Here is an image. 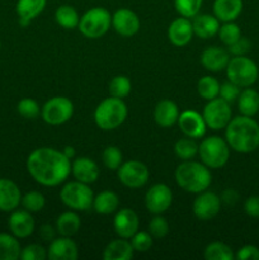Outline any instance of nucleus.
Segmentation results:
<instances>
[{"instance_id":"nucleus-51","label":"nucleus","mask_w":259,"mask_h":260,"mask_svg":"<svg viewBox=\"0 0 259 260\" xmlns=\"http://www.w3.org/2000/svg\"><path fill=\"white\" fill-rule=\"evenodd\" d=\"M63 155H65L66 157H68V159H73L74 156H75V149H74V147H71V146H66L65 149H63Z\"/></svg>"},{"instance_id":"nucleus-45","label":"nucleus","mask_w":259,"mask_h":260,"mask_svg":"<svg viewBox=\"0 0 259 260\" xmlns=\"http://www.w3.org/2000/svg\"><path fill=\"white\" fill-rule=\"evenodd\" d=\"M240 91V86L231 83V81H228V83H223L222 85H220V94L218 95L228 103H233V102L238 101Z\"/></svg>"},{"instance_id":"nucleus-3","label":"nucleus","mask_w":259,"mask_h":260,"mask_svg":"<svg viewBox=\"0 0 259 260\" xmlns=\"http://www.w3.org/2000/svg\"><path fill=\"white\" fill-rule=\"evenodd\" d=\"M175 182L188 193L205 192L212 182L210 168L198 161L185 160L175 169Z\"/></svg>"},{"instance_id":"nucleus-34","label":"nucleus","mask_w":259,"mask_h":260,"mask_svg":"<svg viewBox=\"0 0 259 260\" xmlns=\"http://www.w3.org/2000/svg\"><path fill=\"white\" fill-rule=\"evenodd\" d=\"M197 90L201 98L211 101V99L217 98L220 94V83L217 81V79L212 78V76H203L198 80Z\"/></svg>"},{"instance_id":"nucleus-16","label":"nucleus","mask_w":259,"mask_h":260,"mask_svg":"<svg viewBox=\"0 0 259 260\" xmlns=\"http://www.w3.org/2000/svg\"><path fill=\"white\" fill-rule=\"evenodd\" d=\"M178 124L183 134L190 139H201L206 134V122L203 116L196 111H184L178 117Z\"/></svg>"},{"instance_id":"nucleus-30","label":"nucleus","mask_w":259,"mask_h":260,"mask_svg":"<svg viewBox=\"0 0 259 260\" xmlns=\"http://www.w3.org/2000/svg\"><path fill=\"white\" fill-rule=\"evenodd\" d=\"M80 225V217H79L78 213L73 212V211H68V212L61 213L57 220H56V231L61 236L71 238V236L78 233Z\"/></svg>"},{"instance_id":"nucleus-19","label":"nucleus","mask_w":259,"mask_h":260,"mask_svg":"<svg viewBox=\"0 0 259 260\" xmlns=\"http://www.w3.org/2000/svg\"><path fill=\"white\" fill-rule=\"evenodd\" d=\"M8 225H9L13 235L19 239L28 238L32 235L33 230H35V220L27 210L14 211L10 215Z\"/></svg>"},{"instance_id":"nucleus-27","label":"nucleus","mask_w":259,"mask_h":260,"mask_svg":"<svg viewBox=\"0 0 259 260\" xmlns=\"http://www.w3.org/2000/svg\"><path fill=\"white\" fill-rule=\"evenodd\" d=\"M134 248L131 241L121 238L111 241L103 250L104 260H130L134 256Z\"/></svg>"},{"instance_id":"nucleus-42","label":"nucleus","mask_w":259,"mask_h":260,"mask_svg":"<svg viewBox=\"0 0 259 260\" xmlns=\"http://www.w3.org/2000/svg\"><path fill=\"white\" fill-rule=\"evenodd\" d=\"M131 245L135 251L145 253L152 246V236L146 231H137L131 238Z\"/></svg>"},{"instance_id":"nucleus-41","label":"nucleus","mask_w":259,"mask_h":260,"mask_svg":"<svg viewBox=\"0 0 259 260\" xmlns=\"http://www.w3.org/2000/svg\"><path fill=\"white\" fill-rule=\"evenodd\" d=\"M18 113L27 119H35L41 114V108L35 99L24 98L18 103Z\"/></svg>"},{"instance_id":"nucleus-38","label":"nucleus","mask_w":259,"mask_h":260,"mask_svg":"<svg viewBox=\"0 0 259 260\" xmlns=\"http://www.w3.org/2000/svg\"><path fill=\"white\" fill-rule=\"evenodd\" d=\"M203 0H174L175 10L180 14V17L193 18L198 14Z\"/></svg>"},{"instance_id":"nucleus-28","label":"nucleus","mask_w":259,"mask_h":260,"mask_svg":"<svg viewBox=\"0 0 259 260\" xmlns=\"http://www.w3.org/2000/svg\"><path fill=\"white\" fill-rule=\"evenodd\" d=\"M238 108L243 116L254 117L259 112V93L253 88H245L238 98Z\"/></svg>"},{"instance_id":"nucleus-15","label":"nucleus","mask_w":259,"mask_h":260,"mask_svg":"<svg viewBox=\"0 0 259 260\" xmlns=\"http://www.w3.org/2000/svg\"><path fill=\"white\" fill-rule=\"evenodd\" d=\"M139 216L131 208H122L114 216L113 228L119 238L131 239L139 231Z\"/></svg>"},{"instance_id":"nucleus-6","label":"nucleus","mask_w":259,"mask_h":260,"mask_svg":"<svg viewBox=\"0 0 259 260\" xmlns=\"http://www.w3.org/2000/svg\"><path fill=\"white\" fill-rule=\"evenodd\" d=\"M226 76L229 81L240 88H249L258 80L259 68L251 58L245 56H234L226 66Z\"/></svg>"},{"instance_id":"nucleus-25","label":"nucleus","mask_w":259,"mask_h":260,"mask_svg":"<svg viewBox=\"0 0 259 260\" xmlns=\"http://www.w3.org/2000/svg\"><path fill=\"white\" fill-rule=\"evenodd\" d=\"M243 12V0H215L213 14L221 22H234Z\"/></svg>"},{"instance_id":"nucleus-17","label":"nucleus","mask_w":259,"mask_h":260,"mask_svg":"<svg viewBox=\"0 0 259 260\" xmlns=\"http://www.w3.org/2000/svg\"><path fill=\"white\" fill-rule=\"evenodd\" d=\"M78 255V246L69 236L53 239L48 246L47 256L50 260H76Z\"/></svg>"},{"instance_id":"nucleus-26","label":"nucleus","mask_w":259,"mask_h":260,"mask_svg":"<svg viewBox=\"0 0 259 260\" xmlns=\"http://www.w3.org/2000/svg\"><path fill=\"white\" fill-rule=\"evenodd\" d=\"M46 0H18L17 13L19 15V24L28 27L36 17L43 12Z\"/></svg>"},{"instance_id":"nucleus-36","label":"nucleus","mask_w":259,"mask_h":260,"mask_svg":"<svg viewBox=\"0 0 259 260\" xmlns=\"http://www.w3.org/2000/svg\"><path fill=\"white\" fill-rule=\"evenodd\" d=\"M108 90L109 94H111L112 96H114V98L123 99L126 98L130 94V91H131V81H130V79L127 78V76H114L111 80V83H109Z\"/></svg>"},{"instance_id":"nucleus-9","label":"nucleus","mask_w":259,"mask_h":260,"mask_svg":"<svg viewBox=\"0 0 259 260\" xmlns=\"http://www.w3.org/2000/svg\"><path fill=\"white\" fill-rule=\"evenodd\" d=\"M74 106L71 101L65 96H53L46 102L41 108V116L47 124L58 126L73 117Z\"/></svg>"},{"instance_id":"nucleus-14","label":"nucleus","mask_w":259,"mask_h":260,"mask_svg":"<svg viewBox=\"0 0 259 260\" xmlns=\"http://www.w3.org/2000/svg\"><path fill=\"white\" fill-rule=\"evenodd\" d=\"M112 25L122 37H132L140 29V19L132 10L122 8L112 15Z\"/></svg>"},{"instance_id":"nucleus-11","label":"nucleus","mask_w":259,"mask_h":260,"mask_svg":"<svg viewBox=\"0 0 259 260\" xmlns=\"http://www.w3.org/2000/svg\"><path fill=\"white\" fill-rule=\"evenodd\" d=\"M117 170H118L119 182L132 189L144 187L149 180V169L144 162L137 160L123 162Z\"/></svg>"},{"instance_id":"nucleus-23","label":"nucleus","mask_w":259,"mask_h":260,"mask_svg":"<svg viewBox=\"0 0 259 260\" xmlns=\"http://www.w3.org/2000/svg\"><path fill=\"white\" fill-rule=\"evenodd\" d=\"M178 117H179V109H178L177 104L169 99L160 101L155 107L154 119L157 126L163 127V128H169V127L174 126L178 122Z\"/></svg>"},{"instance_id":"nucleus-31","label":"nucleus","mask_w":259,"mask_h":260,"mask_svg":"<svg viewBox=\"0 0 259 260\" xmlns=\"http://www.w3.org/2000/svg\"><path fill=\"white\" fill-rule=\"evenodd\" d=\"M19 241L14 235L0 233V260H17L20 258Z\"/></svg>"},{"instance_id":"nucleus-8","label":"nucleus","mask_w":259,"mask_h":260,"mask_svg":"<svg viewBox=\"0 0 259 260\" xmlns=\"http://www.w3.org/2000/svg\"><path fill=\"white\" fill-rule=\"evenodd\" d=\"M60 198L66 207L74 211H88L93 207V190L89 184L75 182H69L63 185L60 192Z\"/></svg>"},{"instance_id":"nucleus-5","label":"nucleus","mask_w":259,"mask_h":260,"mask_svg":"<svg viewBox=\"0 0 259 260\" xmlns=\"http://www.w3.org/2000/svg\"><path fill=\"white\" fill-rule=\"evenodd\" d=\"M198 154L203 164L210 169H220L230 157V146L220 136H210L198 145Z\"/></svg>"},{"instance_id":"nucleus-46","label":"nucleus","mask_w":259,"mask_h":260,"mask_svg":"<svg viewBox=\"0 0 259 260\" xmlns=\"http://www.w3.org/2000/svg\"><path fill=\"white\" fill-rule=\"evenodd\" d=\"M251 50V42L248 38L241 36L235 43L229 46V53L233 56H245Z\"/></svg>"},{"instance_id":"nucleus-40","label":"nucleus","mask_w":259,"mask_h":260,"mask_svg":"<svg viewBox=\"0 0 259 260\" xmlns=\"http://www.w3.org/2000/svg\"><path fill=\"white\" fill-rule=\"evenodd\" d=\"M102 161L107 169L117 170L122 165V152L117 146H108L102 154Z\"/></svg>"},{"instance_id":"nucleus-32","label":"nucleus","mask_w":259,"mask_h":260,"mask_svg":"<svg viewBox=\"0 0 259 260\" xmlns=\"http://www.w3.org/2000/svg\"><path fill=\"white\" fill-rule=\"evenodd\" d=\"M55 20L58 25H61L65 29H74L79 25L80 18H79L75 8H73L71 5H61L56 9Z\"/></svg>"},{"instance_id":"nucleus-37","label":"nucleus","mask_w":259,"mask_h":260,"mask_svg":"<svg viewBox=\"0 0 259 260\" xmlns=\"http://www.w3.org/2000/svg\"><path fill=\"white\" fill-rule=\"evenodd\" d=\"M221 42L226 46H231L241 37V30L234 22H225L217 32Z\"/></svg>"},{"instance_id":"nucleus-10","label":"nucleus","mask_w":259,"mask_h":260,"mask_svg":"<svg viewBox=\"0 0 259 260\" xmlns=\"http://www.w3.org/2000/svg\"><path fill=\"white\" fill-rule=\"evenodd\" d=\"M203 119L206 126L213 131H220L226 128L229 122L231 121L233 111H231L230 103L223 101L222 98H215L208 101L203 108Z\"/></svg>"},{"instance_id":"nucleus-49","label":"nucleus","mask_w":259,"mask_h":260,"mask_svg":"<svg viewBox=\"0 0 259 260\" xmlns=\"http://www.w3.org/2000/svg\"><path fill=\"white\" fill-rule=\"evenodd\" d=\"M221 203H226L229 206H234L239 200V194L235 189H226L221 194Z\"/></svg>"},{"instance_id":"nucleus-24","label":"nucleus","mask_w":259,"mask_h":260,"mask_svg":"<svg viewBox=\"0 0 259 260\" xmlns=\"http://www.w3.org/2000/svg\"><path fill=\"white\" fill-rule=\"evenodd\" d=\"M192 27L193 33L197 37L207 40V38H211L215 35H217L218 29H220V20L215 15L197 14L196 17H193Z\"/></svg>"},{"instance_id":"nucleus-47","label":"nucleus","mask_w":259,"mask_h":260,"mask_svg":"<svg viewBox=\"0 0 259 260\" xmlns=\"http://www.w3.org/2000/svg\"><path fill=\"white\" fill-rule=\"evenodd\" d=\"M238 260H259V248L255 245H244L236 253Z\"/></svg>"},{"instance_id":"nucleus-18","label":"nucleus","mask_w":259,"mask_h":260,"mask_svg":"<svg viewBox=\"0 0 259 260\" xmlns=\"http://www.w3.org/2000/svg\"><path fill=\"white\" fill-rule=\"evenodd\" d=\"M193 35L195 33H193L192 22L184 17L173 20L168 28V38L177 47H183V46L188 45L192 40Z\"/></svg>"},{"instance_id":"nucleus-50","label":"nucleus","mask_w":259,"mask_h":260,"mask_svg":"<svg viewBox=\"0 0 259 260\" xmlns=\"http://www.w3.org/2000/svg\"><path fill=\"white\" fill-rule=\"evenodd\" d=\"M55 230L56 229H53L52 226L43 225L40 230L41 238H42L45 241H50L51 243V241L55 239Z\"/></svg>"},{"instance_id":"nucleus-33","label":"nucleus","mask_w":259,"mask_h":260,"mask_svg":"<svg viewBox=\"0 0 259 260\" xmlns=\"http://www.w3.org/2000/svg\"><path fill=\"white\" fill-rule=\"evenodd\" d=\"M206 260H233L235 258L233 249L221 241H215L206 246L203 253Z\"/></svg>"},{"instance_id":"nucleus-44","label":"nucleus","mask_w":259,"mask_h":260,"mask_svg":"<svg viewBox=\"0 0 259 260\" xmlns=\"http://www.w3.org/2000/svg\"><path fill=\"white\" fill-rule=\"evenodd\" d=\"M47 258V251L43 246L32 244V245L25 246L20 253L22 260H45Z\"/></svg>"},{"instance_id":"nucleus-35","label":"nucleus","mask_w":259,"mask_h":260,"mask_svg":"<svg viewBox=\"0 0 259 260\" xmlns=\"http://www.w3.org/2000/svg\"><path fill=\"white\" fill-rule=\"evenodd\" d=\"M174 152L183 161L192 160L198 154V145L196 144L195 139H190V137L180 139L175 142Z\"/></svg>"},{"instance_id":"nucleus-13","label":"nucleus","mask_w":259,"mask_h":260,"mask_svg":"<svg viewBox=\"0 0 259 260\" xmlns=\"http://www.w3.org/2000/svg\"><path fill=\"white\" fill-rule=\"evenodd\" d=\"M221 210V198L213 192H201L193 202V213L201 221H210Z\"/></svg>"},{"instance_id":"nucleus-7","label":"nucleus","mask_w":259,"mask_h":260,"mask_svg":"<svg viewBox=\"0 0 259 260\" xmlns=\"http://www.w3.org/2000/svg\"><path fill=\"white\" fill-rule=\"evenodd\" d=\"M112 24V15L107 9L102 7H95L84 13L79 20V29L81 35L86 38L96 40L108 32Z\"/></svg>"},{"instance_id":"nucleus-2","label":"nucleus","mask_w":259,"mask_h":260,"mask_svg":"<svg viewBox=\"0 0 259 260\" xmlns=\"http://www.w3.org/2000/svg\"><path fill=\"white\" fill-rule=\"evenodd\" d=\"M225 140L230 149L240 154H250L259 147V123L248 116L231 118L226 126Z\"/></svg>"},{"instance_id":"nucleus-29","label":"nucleus","mask_w":259,"mask_h":260,"mask_svg":"<svg viewBox=\"0 0 259 260\" xmlns=\"http://www.w3.org/2000/svg\"><path fill=\"white\" fill-rule=\"evenodd\" d=\"M119 206V198L112 190H103L94 197L93 208L101 215H111L116 212Z\"/></svg>"},{"instance_id":"nucleus-39","label":"nucleus","mask_w":259,"mask_h":260,"mask_svg":"<svg viewBox=\"0 0 259 260\" xmlns=\"http://www.w3.org/2000/svg\"><path fill=\"white\" fill-rule=\"evenodd\" d=\"M20 203L28 212H40L45 207L46 201L42 193L33 190V192H28L27 194L23 196Z\"/></svg>"},{"instance_id":"nucleus-4","label":"nucleus","mask_w":259,"mask_h":260,"mask_svg":"<svg viewBox=\"0 0 259 260\" xmlns=\"http://www.w3.org/2000/svg\"><path fill=\"white\" fill-rule=\"evenodd\" d=\"M127 106L119 98H107L98 104L94 111V122L103 131L116 129L126 121Z\"/></svg>"},{"instance_id":"nucleus-52","label":"nucleus","mask_w":259,"mask_h":260,"mask_svg":"<svg viewBox=\"0 0 259 260\" xmlns=\"http://www.w3.org/2000/svg\"><path fill=\"white\" fill-rule=\"evenodd\" d=\"M0 47H2V43H0Z\"/></svg>"},{"instance_id":"nucleus-12","label":"nucleus","mask_w":259,"mask_h":260,"mask_svg":"<svg viewBox=\"0 0 259 260\" xmlns=\"http://www.w3.org/2000/svg\"><path fill=\"white\" fill-rule=\"evenodd\" d=\"M173 193L165 184H155L147 190L145 196V206L147 211L154 215L165 212L172 206Z\"/></svg>"},{"instance_id":"nucleus-48","label":"nucleus","mask_w":259,"mask_h":260,"mask_svg":"<svg viewBox=\"0 0 259 260\" xmlns=\"http://www.w3.org/2000/svg\"><path fill=\"white\" fill-rule=\"evenodd\" d=\"M244 211L249 217L259 218V196H250L244 203Z\"/></svg>"},{"instance_id":"nucleus-21","label":"nucleus","mask_w":259,"mask_h":260,"mask_svg":"<svg viewBox=\"0 0 259 260\" xmlns=\"http://www.w3.org/2000/svg\"><path fill=\"white\" fill-rule=\"evenodd\" d=\"M71 173L78 182L91 184L99 178V168L95 161L89 157H78L71 164Z\"/></svg>"},{"instance_id":"nucleus-1","label":"nucleus","mask_w":259,"mask_h":260,"mask_svg":"<svg viewBox=\"0 0 259 260\" xmlns=\"http://www.w3.org/2000/svg\"><path fill=\"white\" fill-rule=\"evenodd\" d=\"M30 177L45 187H56L68 179L71 173L70 159L52 147H40L27 159Z\"/></svg>"},{"instance_id":"nucleus-43","label":"nucleus","mask_w":259,"mask_h":260,"mask_svg":"<svg viewBox=\"0 0 259 260\" xmlns=\"http://www.w3.org/2000/svg\"><path fill=\"white\" fill-rule=\"evenodd\" d=\"M149 233L152 238L161 239L169 233V223L161 216H156L149 223Z\"/></svg>"},{"instance_id":"nucleus-22","label":"nucleus","mask_w":259,"mask_h":260,"mask_svg":"<svg viewBox=\"0 0 259 260\" xmlns=\"http://www.w3.org/2000/svg\"><path fill=\"white\" fill-rule=\"evenodd\" d=\"M230 61V53L221 47L211 46L206 48L201 55V63L203 68L212 73H218L228 66Z\"/></svg>"},{"instance_id":"nucleus-20","label":"nucleus","mask_w":259,"mask_h":260,"mask_svg":"<svg viewBox=\"0 0 259 260\" xmlns=\"http://www.w3.org/2000/svg\"><path fill=\"white\" fill-rule=\"evenodd\" d=\"M22 202V194L18 185L13 180L0 179V211L12 212Z\"/></svg>"}]
</instances>
